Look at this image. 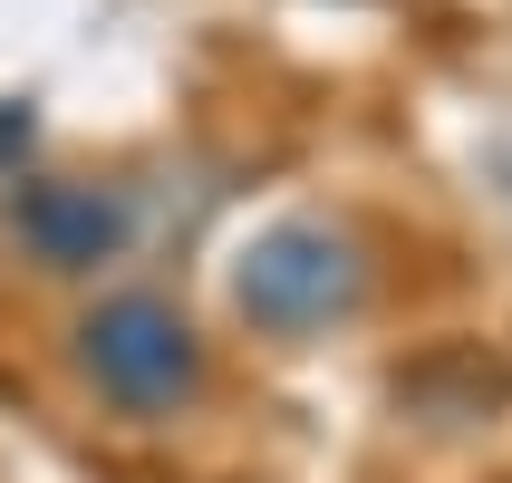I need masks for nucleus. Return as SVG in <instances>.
<instances>
[{"mask_svg":"<svg viewBox=\"0 0 512 483\" xmlns=\"http://www.w3.org/2000/svg\"><path fill=\"white\" fill-rule=\"evenodd\" d=\"M368 242L348 223H319V213H300V223H271L242 242V261H232V310L252 319L261 339H319V329H339V319L368 310Z\"/></svg>","mask_w":512,"mask_h":483,"instance_id":"nucleus-1","label":"nucleus"},{"mask_svg":"<svg viewBox=\"0 0 512 483\" xmlns=\"http://www.w3.org/2000/svg\"><path fill=\"white\" fill-rule=\"evenodd\" d=\"M78 368L126 416H184L203 397V339L155 290H116V300H97L78 319Z\"/></svg>","mask_w":512,"mask_h":483,"instance_id":"nucleus-2","label":"nucleus"},{"mask_svg":"<svg viewBox=\"0 0 512 483\" xmlns=\"http://www.w3.org/2000/svg\"><path fill=\"white\" fill-rule=\"evenodd\" d=\"M10 232H20V252L39 271H97V261L126 252V232H136V203L116 194V184H78V174H39L10 194Z\"/></svg>","mask_w":512,"mask_h":483,"instance_id":"nucleus-3","label":"nucleus"},{"mask_svg":"<svg viewBox=\"0 0 512 483\" xmlns=\"http://www.w3.org/2000/svg\"><path fill=\"white\" fill-rule=\"evenodd\" d=\"M29 136H39V116H29V97H0V165H20Z\"/></svg>","mask_w":512,"mask_h":483,"instance_id":"nucleus-4","label":"nucleus"}]
</instances>
